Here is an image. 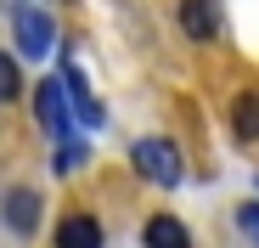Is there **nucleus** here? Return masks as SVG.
Listing matches in <instances>:
<instances>
[{"label": "nucleus", "mask_w": 259, "mask_h": 248, "mask_svg": "<svg viewBox=\"0 0 259 248\" xmlns=\"http://www.w3.org/2000/svg\"><path fill=\"white\" fill-rule=\"evenodd\" d=\"M141 242H147V248H192V226H186L181 215H152V220L141 226Z\"/></svg>", "instance_id": "nucleus-8"}, {"label": "nucleus", "mask_w": 259, "mask_h": 248, "mask_svg": "<svg viewBox=\"0 0 259 248\" xmlns=\"http://www.w3.org/2000/svg\"><path fill=\"white\" fill-rule=\"evenodd\" d=\"M57 79H62V91H68L73 124H91V130H102V124H107V107H102V96L91 91V79H84V68L73 62V51H62V68H57Z\"/></svg>", "instance_id": "nucleus-3"}, {"label": "nucleus", "mask_w": 259, "mask_h": 248, "mask_svg": "<svg viewBox=\"0 0 259 248\" xmlns=\"http://www.w3.org/2000/svg\"><path fill=\"white\" fill-rule=\"evenodd\" d=\"M34 118H39V130H46V136H68V130H73V107H68V91H62L57 73L39 79V91H34Z\"/></svg>", "instance_id": "nucleus-5"}, {"label": "nucleus", "mask_w": 259, "mask_h": 248, "mask_svg": "<svg viewBox=\"0 0 259 248\" xmlns=\"http://www.w3.org/2000/svg\"><path fill=\"white\" fill-rule=\"evenodd\" d=\"M51 242L57 248H107V231H102V220L91 209H73V215L57 220V237Z\"/></svg>", "instance_id": "nucleus-7"}, {"label": "nucleus", "mask_w": 259, "mask_h": 248, "mask_svg": "<svg viewBox=\"0 0 259 248\" xmlns=\"http://www.w3.org/2000/svg\"><path fill=\"white\" fill-rule=\"evenodd\" d=\"M253 186H259V181H253Z\"/></svg>", "instance_id": "nucleus-13"}, {"label": "nucleus", "mask_w": 259, "mask_h": 248, "mask_svg": "<svg viewBox=\"0 0 259 248\" xmlns=\"http://www.w3.org/2000/svg\"><path fill=\"white\" fill-rule=\"evenodd\" d=\"M231 220H237V231H242V237H248V242L259 248V197L237 203V215H231Z\"/></svg>", "instance_id": "nucleus-12"}, {"label": "nucleus", "mask_w": 259, "mask_h": 248, "mask_svg": "<svg viewBox=\"0 0 259 248\" xmlns=\"http://www.w3.org/2000/svg\"><path fill=\"white\" fill-rule=\"evenodd\" d=\"M12 34H17V51L28 57V62H46L51 51H57V23H51V12L39 6V0H12Z\"/></svg>", "instance_id": "nucleus-2"}, {"label": "nucleus", "mask_w": 259, "mask_h": 248, "mask_svg": "<svg viewBox=\"0 0 259 248\" xmlns=\"http://www.w3.org/2000/svg\"><path fill=\"white\" fill-rule=\"evenodd\" d=\"M231 136L237 141H259V91H242L231 102Z\"/></svg>", "instance_id": "nucleus-9"}, {"label": "nucleus", "mask_w": 259, "mask_h": 248, "mask_svg": "<svg viewBox=\"0 0 259 248\" xmlns=\"http://www.w3.org/2000/svg\"><path fill=\"white\" fill-rule=\"evenodd\" d=\"M175 23H181V34L192 39V46H208V39H220V0H181L175 6Z\"/></svg>", "instance_id": "nucleus-6"}, {"label": "nucleus", "mask_w": 259, "mask_h": 248, "mask_svg": "<svg viewBox=\"0 0 259 248\" xmlns=\"http://www.w3.org/2000/svg\"><path fill=\"white\" fill-rule=\"evenodd\" d=\"M23 57H12V51H0V107H12L17 96H23V68H17Z\"/></svg>", "instance_id": "nucleus-11"}, {"label": "nucleus", "mask_w": 259, "mask_h": 248, "mask_svg": "<svg viewBox=\"0 0 259 248\" xmlns=\"http://www.w3.org/2000/svg\"><path fill=\"white\" fill-rule=\"evenodd\" d=\"M130 163H136V175L152 181V186H181L186 181V158L169 136H141L130 141Z\"/></svg>", "instance_id": "nucleus-1"}, {"label": "nucleus", "mask_w": 259, "mask_h": 248, "mask_svg": "<svg viewBox=\"0 0 259 248\" xmlns=\"http://www.w3.org/2000/svg\"><path fill=\"white\" fill-rule=\"evenodd\" d=\"M84 158H91V141H84V136H73V130L57 136V158H51V163H57V175H73Z\"/></svg>", "instance_id": "nucleus-10"}, {"label": "nucleus", "mask_w": 259, "mask_h": 248, "mask_svg": "<svg viewBox=\"0 0 259 248\" xmlns=\"http://www.w3.org/2000/svg\"><path fill=\"white\" fill-rule=\"evenodd\" d=\"M39 220H46V197H39L34 186H6L0 192V226H6L17 242H28L39 231Z\"/></svg>", "instance_id": "nucleus-4"}]
</instances>
